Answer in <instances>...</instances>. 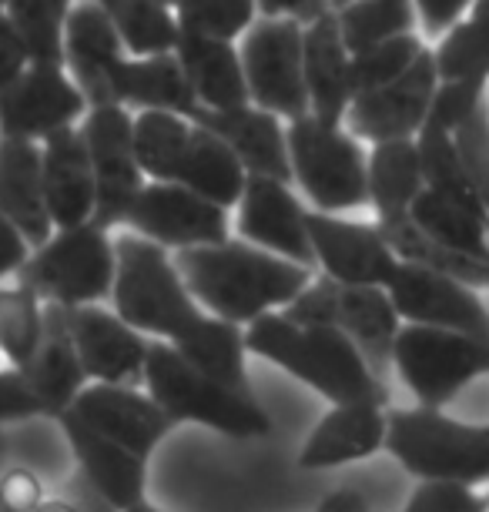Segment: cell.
I'll return each instance as SVG.
<instances>
[{"label": "cell", "mask_w": 489, "mask_h": 512, "mask_svg": "<svg viewBox=\"0 0 489 512\" xmlns=\"http://www.w3.org/2000/svg\"><path fill=\"white\" fill-rule=\"evenodd\" d=\"M27 255H31L27 238L4 215H0V285L17 278V272H21L24 262H27Z\"/></svg>", "instance_id": "48"}, {"label": "cell", "mask_w": 489, "mask_h": 512, "mask_svg": "<svg viewBox=\"0 0 489 512\" xmlns=\"http://www.w3.org/2000/svg\"><path fill=\"white\" fill-rule=\"evenodd\" d=\"M111 308L148 338H175L205 312L191 298L175 258L155 241L124 231L114 238Z\"/></svg>", "instance_id": "4"}, {"label": "cell", "mask_w": 489, "mask_h": 512, "mask_svg": "<svg viewBox=\"0 0 489 512\" xmlns=\"http://www.w3.org/2000/svg\"><path fill=\"white\" fill-rule=\"evenodd\" d=\"M382 449L419 482H489V422L453 419L443 409H392L386 412Z\"/></svg>", "instance_id": "3"}, {"label": "cell", "mask_w": 489, "mask_h": 512, "mask_svg": "<svg viewBox=\"0 0 489 512\" xmlns=\"http://www.w3.org/2000/svg\"><path fill=\"white\" fill-rule=\"evenodd\" d=\"M262 17H295V21L309 24L319 14L332 11L329 0H255Z\"/></svg>", "instance_id": "50"}, {"label": "cell", "mask_w": 489, "mask_h": 512, "mask_svg": "<svg viewBox=\"0 0 489 512\" xmlns=\"http://www.w3.org/2000/svg\"><path fill=\"white\" fill-rule=\"evenodd\" d=\"M121 228L168 251L218 245V241L232 238L228 208L195 195L185 185H175V181H145Z\"/></svg>", "instance_id": "12"}, {"label": "cell", "mask_w": 489, "mask_h": 512, "mask_svg": "<svg viewBox=\"0 0 489 512\" xmlns=\"http://www.w3.org/2000/svg\"><path fill=\"white\" fill-rule=\"evenodd\" d=\"M0 215L37 248L51 238L54 221L44 198L41 144L0 138Z\"/></svg>", "instance_id": "26"}, {"label": "cell", "mask_w": 489, "mask_h": 512, "mask_svg": "<svg viewBox=\"0 0 489 512\" xmlns=\"http://www.w3.org/2000/svg\"><path fill=\"white\" fill-rule=\"evenodd\" d=\"M195 124L215 131L238 154L248 175H265L292 185L289 138H285L282 118L255 104H235V108H201Z\"/></svg>", "instance_id": "21"}, {"label": "cell", "mask_w": 489, "mask_h": 512, "mask_svg": "<svg viewBox=\"0 0 489 512\" xmlns=\"http://www.w3.org/2000/svg\"><path fill=\"white\" fill-rule=\"evenodd\" d=\"M175 349L195 365L201 375L215 379L218 385L242 395L252 392V379H248V349H245V325L228 322V318L201 312L175 342Z\"/></svg>", "instance_id": "30"}, {"label": "cell", "mask_w": 489, "mask_h": 512, "mask_svg": "<svg viewBox=\"0 0 489 512\" xmlns=\"http://www.w3.org/2000/svg\"><path fill=\"white\" fill-rule=\"evenodd\" d=\"M245 181H248V171H245V164L238 161V154L228 148L215 131L195 124L185 144V154H181L175 185H185L195 191V195L215 201V205H222V208H235L238 198H242Z\"/></svg>", "instance_id": "31"}, {"label": "cell", "mask_w": 489, "mask_h": 512, "mask_svg": "<svg viewBox=\"0 0 489 512\" xmlns=\"http://www.w3.org/2000/svg\"><path fill=\"white\" fill-rule=\"evenodd\" d=\"M171 14L178 21V31L238 41L258 17V4L255 0H175Z\"/></svg>", "instance_id": "41"}, {"label": "cell", "mask_w": 489, "mask_h": 512, "mask_svg": "<svg viewBox=\"0 0 489 512\" xmlns=\"http://www.w3.org/2000/svg\"><path fill=\"white\" fill-rule=\"evenodd\" d=\"M195 121L171 111H138L134 114V154L148 181H175L181 154L191 138Z\"/></svg>", "instance_id": "36"}, {"label": "cell", "mask_w": 489, "mask_h": 512, "mask_svg": "<svg viewBox=\"0 0 489 512\" xmlns=\"http://www.w3.org/2000/svg\"><path fill=\"white\" fill-rule=\"evenodd\" d=\"M332 7H342V4H352V0H329Z\"/></svg>", "instance_id": "55"}, {"label": "cell", "mask_w": 489, "mask_h": 512, "mask_svg": "<svg viewBox=\"0 0 489 512\" xmlns=\"http://www.w3.org/2000/svg\"><path fill=\"white\" fill-rule=\"evenodd\" d=\"M118 27L124 51L131 57L175 51L178 21L161 0H94Z\"/></svg>", "instance_id": "37"}, {"label": "cell", "mask_w": 489, "mask_h": 512, "mask_svg": "<svg viewBox=\"0 0 489 512\" xmlns=\"http://www.w3.org/2000/svg\"><path fill=\"white\" fill-rule=\"evenodd\" d=\"M456 144H459V154H463L469 185H473L479 205H483L489 215V108L486 104L469 121L459 124Z\"/></svg>", "instance_id": "43"}, {"label": "cell", "mask_w": 489, "mask_h": 512, "mask_svg": "<svg viewBox=\"0 0 489 512\" xmlns=\"http://www.w3.org/2000/svg\"><path fill=\"white\" fill-rule=\"evenodd\" d=\"M486 502H489V492H486Z\"/></svg>", "instance_id": "57"}, {"label": "cell", "mask_w": 489, "mask_h": 512, "mask_svg": "<svg viewBox=\"0 0 489 512\" xmlns=\"http://www.w3.org/2000/svg\"><path fill=\"white\" fill-rule=\"evenodd\" d=\"M402 512H489L486 496H476L459 482H429L423 479L409 496Z\"/></svg>", "instance_id": "44"}, {"label": "cell", "mask_w": 489, "mask_h": 512, "mask_svg": "<svg viewBox=\"0 0 489 512\" xmlns=\"http://www.w3.org/2000/svg\"><path fill=\"white\" fill-rule=\"evenodd\" d=\"M332 11L349 54L416 31L412 0H352V4L332 7Z\"/></svg>", "instance_id": "39"}, {"label": "cell", "mask_w": 489, "mask_h": 512, "mask_svg": "<svg viewBox=\"0 0 489 512\" xmlns=\"http://www.w3.org/2000/svg\"><path fill=\"white\" fill-rule=\"evenodd\" d=\"M67 412L78 415L94 432L114 439L141 459H151L158 442L175 429V422L161 412V405L148 392H141L138 385L88 382L74 395Z\"/></svg>", "instance_id": "19"}, {"label": "cell", "mask_w": 489, "mask_h": 512, "mask_svg": "<svg viewBox=\"0 0 489 512\" xmlns=\"http://www.w3.org/2000/svg\"><path fill=\"white\" fill-rule=\"evenodd\" d=\"M34 512H84V509L78 499H47L44 496V502Z\"/></svg>", "instance_id": "52"}, {"label": "cell", "mask_w": 489, "mask_h": 512, "mask_svg": "<svg viewBox=\"0 0 489 512\" xmlns=\"http://www.w3.org/2000/svg\"><path fill=\"white\" fill-rule=\"evenodd\" d=\"M111 101L138 111H171L195 121L201 104L181 71L175 51L131 57L124 54L111 71Z\"/></svg>", "instance_id": "27"}, {"label": "cell", "mask_w": 489, "mask_h": 512, "mask_svg": "<svg viewBox=\"0 0 489 512\" xmlns=\"http://www.w3.org/2000/svg\"><path fill=\"white\" fill-rule=\"evenodd\" d=\"M141 385L175 425L195 422L232 439H255L272 429V419L255 395L232 392L201 375L165 338H151Z\"/></svg>", "instance_id": "5"}, {"label": "cell", "mask_w": 489, "mask_h": 512, "mask_svg": "<svg viewBox=\"0 0 489 512\" xmlns=\"http://www.w3.org/2000/svg\"><path fill=\"white\" fill-rule=\"evenodd\" d=\"M124 512H165V509H158V506H151L148 499H141V502H134V506L124 509Z\"/></svg>", "instance_id": "53"}, {"label": "cell", "mask_w": 489, "mask_h": 512, "mask_svg": "<svg viewBox=\"0 0 489 512\" xmlns=\"http://www.w3.org/2000/svg\"><path fill=\"white\" fill-rule=\"evenodd\" d=\"M17 372L24 375V382L31 385V392L37 395V402L44 405V415L64 412L67 405L74 402V395L88 385V375H84L78 352H74L67 308L44 302L41 345H37V352L31 355V362Z\"/></svg>", "instance_id": "28"}, {"label": "cell", "mask_w": 489, "mask_h": 512, "mask_svg": "<svg viewBox=\"0 0 489 512\" xmlns=\"http://www.w3.org/2000/svg\"><path fill=\"white\" fill-rule=\"evenodd\" d=\"M67 325L88 382L141 385L151 345L148 335L131 328L114 308L101 305L67 308Z\"/></svg>", "instance_id": "18"}, {"label": "cell", "mask_w": 489, "mask_h": 512, "mask_svg": "<svg viewBox=\"0 0 489 512\" xmlns=\"http://www.w3.org/2000/svg\"><path fill=\"white\" fill-rule=\"evenodd\" d=\"M0 7H4V0H0Z\"/></svg>", "instance_id": "58"}, {"label": "cell", "mask_w": 489, "mask_h": 512, "mask_svg": "<svg viewBox=\"0 0 489 512\" xmlns=\"http://www.w3.org/2000/svg\"><path fill=\"white\" fill-rule=\"evenodd\" d=\"M245 349L305 382L329 405L389 402L382 375L372 372L356 342L332 325H309L285 312H265L245 325Z\"/></svg>", "instance_id": "2"}, {"label": "cell", "mask_w": 489, "mask_h": 512, "mask_svg": "<svg viewBox=\"0 0 489 512\" xmlns=\"http://www.w3.org/2000/svg\"><path fill=\"white\" fill-rule=\"evenodd\" d=\"M44 335V302L21 278L0 285V355L11 369H24Z\"/></svg>", "instance_id": "38"}, {"label": "cell", "mask_w": 489, "mask_h": 512, "mask_svg": "<svg viewBox=\"0 0 489 512\" xmlns=\"http://www.w3.org/2000/svg\"><path fill=\"white\" fill-rule=\"evenodd\" d=\"M27 64H31V61H27V51H24L21 37H17L14 24L7 21L4 7H0V88H7V84H11Z\"/></svg>", "instance_id": "49"}, {"label": "cell", "mask_w": 489, "mask_h": 512, "mask_svg": "<svg viewBox=\"0 0 489 512\" xmlns=\"http://www.w3.org/2000/svg\"><path fill=\"white\" fill-rule=\"evenodd\" d=\"M44 502V486L31 469L0 472V512H34Z\"/></svg>", "instance_id": "46"}, {"label": "cell", "mask_w": 489, "mask_h": 512, "mask_svg": "<svg viewBox=\"0 0 489 512\" xmlns=\"http://www.w3.org/2000/svg\"><path fill=\"white\" fill-rule=\"evenodd\" d=\"M74 0H4V14L21 37L27 61L64 64V27Z\"/></svg>", "instance_id": "40"}, {"label": "cell", "mask_w": 489, "mask_h": 512, "mask_svg": "<svg viewBox=\"0 0 489 512\" xmlns=\"http://www.w3.org/2000/svg\"><path fill=\"white\" fill-rule=\"evenodd\" d=\"M416 148H419V164H423V181L429 191L446 195V198L459 201V205H469L486 215V208L479 205L473 185H469L466 164H463V154H459L453 128H446L443 121L429 114L426 124L416 134Z\"/></svg>", "instance_id": "35"}, {"label": "cell", "mask_w": 489, "mask_h": 512, "mask_svg": "<svg viewBox=\"0 0 489 512\" xmlns=\"http://www.w3.org/2000/svg\"><path fill=\"white\" fill-rule=\"evenodd\" d=\"M386 292L396 305L402 322L453 328V332L486 335L489 338V308L476 295L473 285L433 268L399 262Z\"/></svg>", "instance_id": "15"}, {"label": "cell", "mask_w": 489, "mask_h": 512, "mask_svg": "<svg viewBox=\"0 0 489 512\" xmlns=\"http://www.w3.org/2000/svg\"><path fill=\"white\" fill-rule=\"evenodd\" d=\"M392 365L412 399L426 409H443L466 385L489 375V338L402 322L392 342Z\"/></svg>", "instance_id": "8"}, {"label": "cell", "mask_w": 489, "mask_h": 512, "mask_svg": "<svg viewBox=\"0 0 489 512\" xmlns=\"http://www.w3.org/2000/svg\"><path fill=\"white\" fill-rule=\"evenodd\" d=\"M235 208L238 238L255 248L272 251V255L289 258V262L315 268L309 245V208L302 205L299 195L285 181L248 175Z\"/></svg>", "instance_id": "17"}, {"label": "cell", "mask_w": 489, "mask_h": 512, "mask_svg": "<svg viewBox=\"0 0 489 512\" xmlns=\"http://www.w3.org/2000/svg\"><path fill=\"white\" fill-rule=\"evenodd\" d=\"M433 57L439 84H459L473 91L489 88V0H473L463 21L439 37Z\"/></svg>", "instance_id": "33"}, {"label": "cell", "mask_w": 489, "mask_h": 512, "mask_svg": "<svg viewBox=\"0 0 489 512\" xmlns=\"http://www.w3.org/2000/svg\"><path fill=\"white\" fill-rule=\"evenodd\" d=\"M134 114L124 104H94L81 118L78 131L88 148L91 171H94V225L101 228H121L128 215L131 201L145 188V171L134 154V134H131Z\"/></svg>", "instance_id": "11"}, {"label": "cell", "mask_w": 489, "mask_h": 512, "mask_svg": "<svg viewBox=\"0 0 489 512\" xmlns=\"http://www.w3.org/2000/svg\"><path fill=\"white\" fill-rule=\"evenodd\" d=\"M412 7H416V24H423L429 41H439L463 21L473 0H412Z\"/></svg>", "instance_id": "47"}, {"label": "cell", "mask_w": 489, "mask_h": 512, "mask_svg": "<svg viewBox=\"0 0 489 512\" xmlns=\"http://www.w3.org/2000/svg\"><path fill=\"white\" fill-rule=\"evenodd\" d=\"M171 258H175L191 298L208 315L238 325L255 322L265 312H282L315 278V268L289 262V258L255 248L242 238L181 248Z\"/></svg>", "instance_id": "1"}, {"label": "cell", "mask_w": 489, "mask_h": 512, "mask_svg": "<svg viewBox=\"0 0 489 512\" xmlns=\"http://www.w3.org/2000/svg\"><path fill=\"white\" fill-rule=\"evenodd\" d=\"M309 245L322 275L342 285H389L399 268V255L392 251L379 225L349 221L342 215L309 208Z\"/></svg>", "instance_id": "16"}, {"label": "cell", "mask_w": 489, "mask_h": 512, "mask_svg": "<svg viewBox=\"0 0 489 512\" xmlns=\"http://www.w3.org/2000/svg\"><path fill=\"white\" fill-rule=\"evenodd\" d=\"M175 57L201 108H235V104H248V84L235 41H218V37L178 31Z\"/></svg>", "instance_id": "29"}, {"label": "cell", "mask_w": 489, "mask_h": 512, "mask_svg": "<svg viewBox=\"0 0 489 512\" xmlns=\"http://www.w3.org/2000/svg\"><path fill=\"white\" fill-rule=\"evenodd\" d=\"M285 138H289L292 181L302 188L309 208L342 215L369 205L366 148L345 124L302 114L285 124Z\"/></svg>", "instance_id": "6"}, {"label": "cell", "mask_w": 489, "mask_h": 512, "mask_svg": "<svg viewBox=\"0 0 489 512\" xmlns=\"http://www.w3.org/2000/svg\"><path fill=\"white\" fill-rule=\"evenodd\" d=\"M7 449H11V446H7V436L0 432V472L7 469Z\"/></svg>", "instance_id": "54"}, {"label": "cell", "mask_w": 489, "mask_h": 512, "mask_svg": "<svg viewBox=\"0 0 489 512\" xmlns=\"http://www.w3.org/2000/svg\"><path fill=\"white\" fill-rule=\"evenodd\" d=\"M302 34L305 24L295 17H262L238 37V57L248 84V104L262 108L282 121L309 114V91H305L302 64Z\"/></svg>", "instance_id": "10"}, {"label": "cell", "mask_w": 489, "mask_h": 512, "mask_svg": "<svg viewBox=\"0 0 489 512\" xmlns=\"http://www.w3.org/2000/svg\"><path fill=\"white\" fill-rule=\"evenodd\" d=\"M366 164H369V205L376 208L379 221L406 218L412 201L426 188L416 138L369 144Z\"/></svg>", "instance_id": "32"}, {"label": "cell", "mask_w": 489, "mask_h": 512, "mask_svg": "<svg viewBox=\"0 0 489 512\" xmlns=\"http://www.w3.org/2000/svg\"><path fill=\"white\" fill-rule=\"evenodd\" d=\"M161 4H165V7H171V4H175V0H161Z\"/></svg>", "instance_id": "56"}, {"label": "cell", "mask_w": 489, "mask_h": 512, "mask_svg": "<svg viewBox=\"0 0 489 512\" xmlns=\"http://www.w3.org/2000/svg\"><path fill=\"white\" fill-rule=\"evenodd\" d=\"M386 442V405L345 402L332 405L315 422L299 452L302 469H335L376 456Z\"/></svg>", "instance_id": "23"}, {"label": "cell", "mask_w": 489, "mask_h": 512, "mask_svg": "<svg viewBox=\"0 0 489 512\" xmlns=\"http://www.w3.org/2000/svg\"><path fill=\"white\" fill-rule=\"evenodd\" d=\"M57 425H61L67 446H71L74 459L81 466V479L108 502L114 512L131 509L134 502L148 499V459L134 456L131 449L118 446L114 439L94 432L91 425H84L78 415L71 412H57Z\"/></svg>", "instance_id": "20"}, {"label": "cell", "mask_w": 489, "mask_h": 512, "mask_svg": "<svg viewBox=\"0 0 489 512\" xmlns=\"http://www.w3.org/2000/svg\"><path fill=\"white\" fill-rule=\"evenodd\" d=\"M439 91V71L433 51H426L412 61L406 71L392 81L379 84L372 91H362L349 101L342 124L349 128L362 144L379 141H402L416 138L433 111Z\"/></svg>", "instance_id": "14"}, {"label": "cell", "mask_w": 489, "mask_h": 512, "mask_svg": "<svg viewBox=\"0 0 489 512\" xmlns=\"http://www.w3.org/2000/svg\"><path fill=\"white\" fill-rule=\"evenodd\" d=\"M423 51H426V41H419L416 31L392 37V41H382L376 47H366V51H356L349 64L352 98L362 91L379 88V84L392 81V77H399Z\"/></svg>", "instance_id": "42"}, {"label": "cell", "mask_w": 489, "mask_h": 512, "mask_svg": "<svg viewBox=\"0 0 489 512\" xmlns=\"http://www.w3.org/2000/svg\"><path fill=\"white\" fill-rule=\"evenodd\" d=\"M282 312L295 322L332 325L345 332L376 375L392 362V342L402 318L382 285H342L329 275H315Z\"/></svg>", "instance_id": "9"}, {"label": "cell", "mask_w": 489, "mask_h": 512, "mask_svg": "<svg viewBox=\"0 0 489 512\" xmlns=\"http://www.w3.org/2000/svg\"><path fill=\"white\" fill-rule=\"evenodd\" d=\"M34 415H44V405L37 402V395L24 382V375L11 369V365L0 369V425L34 419Z\"/></svg>", "instance_id": "45"}, {"label": "cell", "mask_w": 489, "mask_h": 512, "mask_svg": "<svg viewBox=\"0 0 489 512\" xmlns=\"http://www.w3.org/2000/svg\"><path fill=\"white\" fill-rule=\"evenodd\" d=\"M124 54L128 51H124L118 27L111 24V17L94 0H81V4L71 7L64 27V67L84 91L88 108L114 104L111 71Z\"/></svg>", "instance_id": "22"}, {"label": "cell", "mask_w": 489, "mask_h": 512, "mask_svg": "<svg viewBox=\"0 0 489 512\" xmlns=\"http://www.w3.org/2000/svg\"><path fill=\"white\" fill-rule=\"evenodd\" d=\"M88 114V98L64 64L31 61L7 88H0V138L41 144L74 128Z\"/></svg>", "instance_id": "13"}, {"label": "cell", "mask_w": 489, "mask_h": 512, "mask_svg": "<svg viewBox=\"0 0 489 512\" xmlns=\"http://www.w3.org/2000/svg\"><path fill=\"white\" fill-rule=\"evenodd\" d=\"M315 512H372L369 509V502H366V496L362 492H356V489H335V492H329L319 506H315Z\"/></svg>", "instance_id": "51"}, {"label": "cell", "mask_w": 489, "mask_h": 512, "mask_svg": "<svg viewBox=\"0 0 489 512\" xmlns=\"http://www.w3.org/2000/svg\"><path fill=\"white\" fill-rule=\"evenodd\" d=\"M41 175H44V198L51 211L54 228L84 225L94 218V171L84 138L74 128H64L41 141Z\"/></svg>", "instance_id": "24"}, {"label": "cell", "mask_w": 489, "mask_h": 512, "mask_svg": "<svg viewBox=\"0 0 489 512\" xmlns=\"http://www.w3.org/2000/svg\"><path fill=\"white\" fill-rule=\"evenodd\" d=\"M302 64H305V91H309V114H315L319 121L342 124L352 101V81H349L352 54L339 34L335 11H325L315 21L305 24Z\"/></svg>", "instance_id": "25"}, {"label": "cell", "mask_w": 489, "mask_h": 512, "mask_svg": "<svg viewBox=\"0 0 489 512\" xmlns=\"http://www.w3.org/2000/svg\"><path fill=\"white\" fill-rule=\"evenodd\" d=\"M409 218H412V225L423 231L426 238H433L436 245L489 262V218L483 211L459 205L453 198L423 188L419 198L412 201Z\"/></svg>", "instance_id": "34"}, {"label": "cell", "mask_w": 489, "mask_h": 512, "mask_svg": "<svg viewBox=\"0 0 489 512\" xmlns=\"http://www.w3.org/2000/svg\"><path fill=\"white\" fill-rule=\"evenodd\" d=\"M17 278L31 285L47 305H101L104 298H111L114 285L111 231L94 221L54 228L44 245L31 248Z\"/></svg>", "instance_id": "7"}]
</instances>
